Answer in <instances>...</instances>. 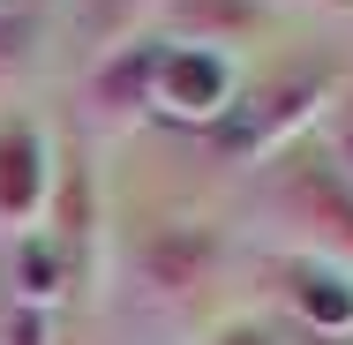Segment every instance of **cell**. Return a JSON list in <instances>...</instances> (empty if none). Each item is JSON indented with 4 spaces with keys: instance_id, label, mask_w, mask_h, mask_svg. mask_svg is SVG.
I'll list each match as a JSON object with an SVG mask.
<instances>
[{
    "instance_id": "cell-16",
    "label": "cell",
    "mask_w": 353,
    "mask_h": 345,
    "mask_svg": "<svg viewBox=\"0 0 353 345\" xmlns=\"http://www.w3.org/2000/svg\"><path fill=\"white\" fill-rule=\"evenodd\" d=\"M263 8H271V0H263ZM301 8H353V0H301Z\"/></svg>"
},
{
    "instance_id": "cell-17",
    "label": "cell",
    "mask_w": 353,
    "mask_h": 345,
    "mask_svg": "<svg viewBox=\"0 0 353 345\" xmlns=\"http://www.w3.org/2000/svg\"><path fill=\"white\" fill-rule=\"evenodd\" d=\"M0 15H8V0H0Z\"/></svg>"
},
{
    "instance_id": "cell-7",
    "label": "cell",
    "mask_w": 353,
    "mask_h": 345,
    "mask_svg": "<svg viewBox=\"0 0 353 345\" xmlns=\"http://www.w3.org/2000/svg\"><path fill=\"white\" fill-rule=\"evenodd\" d=\"M165 15V45H203V53H225L233 38H256L271 23L263 0H158Z\"/></svg>"
},
{
    "instance_id": "cell-12",
    "label": "cell",
    "mask_w": 353,
    "mask_h": 345,
    "mask_svg": "<svg viewBox=\"0 0 353 345\" xmlns=\"http://www.w3.org/2000/svg\"><path fill=\"white\" fill-rule=\"evenodd\" d=\"M30 53H38V15H0V90L15 83V75L30 68Z\"/></svg>"
},
{
    "instance_id": "cell-13",
    "label": "cell",
    "mask_w": 353,
    "mask_h": 345,
    "mask_svg": "<svg viewBox=\"0 0 353 345\" xmlns=\"http://www.w3.org/2000/svg\"><path fill=\"white\" fill-rule=\"evenodd\" d=\"M323 143H331V173L353 188V90H339V105L323 113Z\"/></svg>"
},
{
    "instance_id": "cell-11",
    "label": "cell",
    "mask_w": 353,
    "mask_h": 345,
    "mask_svg": "<svg viewBox=\"0 0 353 345\" xmlns=\"http://www.w3.org/2000/svg\"><path fill=\"white\" fill-rule=\"evenodd\" d=\"M61 278H68V263H61V248H53L46 233H23V240H15V300H23V308H46V315H53Z\"/></svg>"
},
{
    "instance_id": "cell-15",
    "label": "cell",
    "mask_w": 353,
    "mask_h": 345,
    "mask_svg": "<svg viewBox=\"0 0 353 345\" xmlns=\"http://www.w3.org/2000/svg\"><path fill=\"white\" fill-rule=\"evenodd\" d=\"M211 345H279L263 323H225V331H211Z\"/></svg>"
},
{
    "instance_id": "cell-10",
    "label": "cell",
    "mask_w": 353,
    "mask_h": 345,
    "mask_svg": "<svg viewBox=\"0 0 353 345\" xmlns=\"http://www.w3.org/2000/svg\"><path fill=\"white\" fill-rule=\"evenodd\" d=\"M53 225H38L53 248H61V263H83V248H90V173L83 165H68V173H53Z\"/></svg>"
},
{
    "instance_id": "cell-5",
    "label": "cell",
    "mask_w": 353,
    "mask_h": 345,
    "mask_svg": "<svg viewBox=\"0 0 353 345\" xmlns=\"http://www.w3.org/2000/svg\"><path fill=\"white\" fill-rule=\"evenodd\" d=\"M158 45L165 38H136V45H121V53H105V61H90V83H83V105H90V121L98 128H136L150 121V83H158Z\"/></svg>"
},
{
    "instance_id": "cell-8",
    "label": "cell",
    "mask_w": 353,
    "mask_h": 345,
    "mask_svg": "<svg viewBox=\"0 0 353 345\" xmlns=\"http://www.w3.org/2000/svg\"><path fill=\"white\" fill-rule=\"evenodd\" d=\"M285 308L316 338H353V278L331 263H293L285 271Z\"/></svg>"
},
{
    "instance_id": "cell-6",
    "label": "cell",
    "mask_w": 353,
    "mask_h": 345,
    "mask_svg": "<svg viewBox=\"0 0 353 345\" xmlns=\"http://www.w3.org/2000/svg\"><path fill=\"white\" fill-rule=\"evenodd\" d=\"M53 203V158L30 121H0V225L38 233V218Z\"/></svg>"
},
{
    "instance_id": "cell-14",
    "label": "cell",
    "mask_w": 353,
    "mask_h": 345,
    "mask_svg": "<svg viewBox=\"0 0 353 345\" xmlns=\"http://www.w3.org/2000/svg\"><path fill=\"white\" fill-rule=\"evenodd\" d=\"M0 345H53V315H46V308H23V300H15V308L0 315Z\"/></svg>"
},
{
    "instance_id": "cell-4",
    "label": "cell",
    "mask_w": 353,
    "mask_h": 345,
    "mask_svg": "<svg viewBox=\"0 0 353 345\" xmlns=\"http://www.w3.org/2000/svg\"><path fill=\"white\" fill-rule=\"evenodd\" d=\"M233 61L203 53V45H158V83H150V113L158 121H181V128H211L218 113L233 105Z\"/></svg>"
},
{
    "instance_id": "cell-1",
    "label": "cell",
    "mask_w": 353,
    "mask_h": 345,
    "mask_svg": "<svg viewBox=\"0 0 353 345\" xmlns=\"http://www.w3.org/2000/svg\"><path fill=\"white\" fill-rule=\"evenodd\" d=\"M339 90H346V75L331 68V61H301V68L271 75V83H256V90H233V105L203 128V150L225 158V165L285 158L308 121H323V113L339 105Z\"/></svg>"
},
{
    "instance_id": "cell-2",
    "label": "cell",
    "mask_w": 353,
    "mask_h": 345,
    "mask_svg": "<svg viewBox=\"0 0 353 345\" xmlns=\"http://www.w3.org/2000/svg\"><path fill=\"white\" fill-rule=\"evenodd\" d=\"M271 210L293 225V240L316 263H331V271L353 278V188L331 173V158H293V165H279Z\"/></svg>"
},
{
    "instance_id": "cell-9",
    "label": "cell",
    "mask_w": 353,
    "mask_h": 345,
    "mask_svg": "<svg viewBox=\"0 0 353 345\" xmlns=\"http://www.w3.org/2000/svg\"><path fill=\"white\" fill-rule=\"evenodd\" d=\"M150 15H158V0H75V38L90 45V61H105V53L136 45Z\"/></svg>"
},
{
    "instance_id": "cell-3",
    "label": "cell",
    "mask_w": 353,
    "mask_h": 345,
    "mask_svg": "<svg viewBox=\"0 0 353 345\" xmlns=\"http://www.w3.org/2000/svg\"><path fill=\"white\" fill-rule=\"evenodd\" d=\"M218 255H225V240H218L211 225H188V218L143 225V233H136V248H128V263H136V285H143V293H158V300H196V293L211 285Z\"/></svg>"
}]
</instances>
